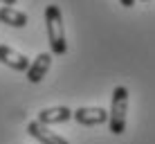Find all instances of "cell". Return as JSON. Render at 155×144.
<instances>
[{
    "label": "cell",
    "mask_w": 155,
    "mask_h": 144,
    "mask_svg": "<svg viewBox=\"0 0 155 144\" xmlns=\"http://www.w3.org/2000/svg\"><path fill=\"white\" fill-rule=\"evenodd\" d=\"M45 25H47L50 50L54 54H65L68 41H65V27H63V16H61L58 5H47L45 7Z\"/></svg>",
    "instance_id": "1"
},
{
    "label": "cell",
    "mask_w": 155,
    "mask_h": 144,
    "mask_svg": "<svg viewBox=\"0 0 155 144\" xmlns=\"http://www.w3.org/2000/svg\"><path fill=\"white\" fill-rule=\"evenodd\" d=\"M126 113H128V88L117 86L113 90V101H110L108 124L113 135H121L126 131Z\"/></svg>",
    "instance_id": "2"
},
{
    "label": "cell",
    "mask_w": 155,
    "mask_h": 144,
    "mask_svg": "<svg viewBox=\"0 0 155 144\" xmlns=\"http://www.w3.org/2000/svg\"><path fill=\"white\" fill-rule=\"evenodd\" d=\"M72 117L83 126H97V124L108 122V110L99 108V106H81L72 113Z\"/></svg>",
    "instance_id": "3"
},
{
    "label": "cell",
    "mask_w": 155,
    "mask_h": 144,
    "mask_svg": "<svg viewBox=\"0 0 155 144\" xmlns=\"http://www.w3.org/2000/svg\"><path fill=\"white\" fill-rule=\"evenodd\" d=\"M0 63H5V65L12 68V70L27 72V68H29L31 61L23 54V52L14 50V47H9V45H0Z\"/></svg>",
    "instance_id": "4"
},
{
    "label": "cell",
    "mask_w": 155,
    "mask_h": 144,
    "mask_svg": "<svg viewBox=\"0 0 155 144\" xmlns=\"http://www.w3.org/2000/svg\"><path fill=\"white\" fill-rule=\"evenodd\" d=\"M27 133L31 137H36L41 144H70L65 137L56 135L54 131H50L45 124H41L38 119H34V122H29V124H27Z\"/></svg>",
    "instance_id": "5"
},
{
    "label": "cell",
    "mask_w": 155,
    "mask_h": 144,
    "mask_svg": "<svg viewBox=\"0 0 155 144\" xmlns=\"http://www.w3.org/2000/svg\"><path fill=\"white\" fill-rule=\"evenodd\" d=\"M36 119L41 124L50 126V124H63V122L72 119V110L68 106H52V108H43Z\"/></svg>",
    "instance_id": "6"
},
{
    "label": "cell",
    "mask_w": 155,
    "mask_h": 144,
    "mask_svg": "<svg viewBox=\"0 0 155 144\" xmlns=\"http://www.w3.org/2000/svg\"><path fill=\"white\" fill-rule=\"evenodd\" d=\"M50 65H52V54H50V52H43V54H38L34 61L29 63V68H27V79H29L31 83L43 81V77L47 74Z\"/></svg>",
    "instance_id": "7"
},
{
    "label": "cell",
    "mask_w": 155,
    "mask_h": 144,
    "mask_svg": "<svg viewBox=\"0 0 155 144\" xmlns=\"http://www.w3.org/2000/svg\"><path fill=\"white\" fill-rule=\"evenodd\" d=\"M0 23L9 25V27H25L27 25V14L18 12L14 7H0Z\"/></svg>",
    "instance_id": "8"
},
{
    "label": "cell",
    "mask_w": 155,
    "mask_h": 144,
    "mask_svg": "<svg viewBox=\"0 0 155 144\" xmlns=\"http://www.w3.org/2000/svg\"><path fill=\"white\" fill-rule=\"evenodd\" d=\"M121 5H124V7L128 9V7H133V5H135V0H119Z\"/></svg>",
    "instance_id": "9"
},
{
    "label": "cell",
    "mask_w": 155,
    "mask_h": 144,
    "mask_svg": "<svg viewBox=\"0 0 155 144\" xmlns=\"http://www.w3.org/2000/svg\"><path fill=\"white\" fill-rule=\"evenodd\" d=\"M0 5H5V7H12V5H16V0H0Z\"/></svg>",
    "instance_id": "10"
},
{
    "label": "cell",
    "mask_w": 155,
    "mask_h": 144,
    "mask_svg": "<svg viewBox=\"0 0 155 144\" xmlns=\"http://www.w3.org/2000/svg\"><path fill=\"white\" fill-rule=\"evenodd\" d=\"M144 2H148V0H144Z\"/></svg>",
    "instance_id": "11"
}]
</instances>
